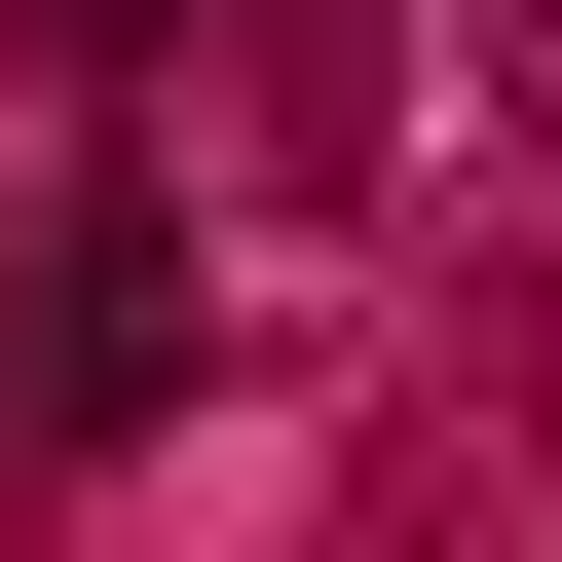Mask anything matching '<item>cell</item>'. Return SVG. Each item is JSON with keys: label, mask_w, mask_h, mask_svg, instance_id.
Here are the masks:
<instances>
[{"label": "cell", "mask_w": 562, "mask_h": 562, "mask_svg": "<svg viewBox=\"0 0 562 562\" xmlns=\"http://www.w3.org/2000/svg\"><path fill=\"white\" fill-rule=\"evenodd\" d=\"M76 525V375H38V113H0V562Z\"/></svg>", "instance_id": "3"}, {"label": "cell", "mask_w": 562, "mask_h": 562, "mask_svg": "<svg viewBox=\"0 0 562 562\" xmlns=\"http://www.w3.org/2000/svg\"><path fill=\"white\" fill-rule=\"evenodd\" d=\"M450 38H487V113H562V0H450Z\"/></svg>", "instance_id": "4"}, {"label": "cell", "mask_w": 562, "mask_h": 562, "mask_svg": "<svg viewBox=\"0 0 562 562\" xmlns=\"http://www.w3.org/2000/svg\"><path fill=\"white\" fill-rule=\"evenodd\" d=\"M525 487H562V262H450V301H413V375H375L338 562H525Z\"/></svg>", "instance_id": "2"}, {"label": "cell", "mask_w": 562, "mask_h": 562, "mask_svg": "<svg viewBox=\"0 0 562 562\" xmlns=\"http://www.w3.org/2000/svg\"><path fill=\"white\" fill-rule=\"evenodd\" d=\"M113 113H150L225 225H338V188L413 150V0H150V38H113Z\"/></svg>", "instance_id": "1"}]
</instances>
